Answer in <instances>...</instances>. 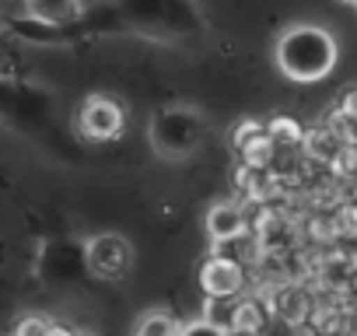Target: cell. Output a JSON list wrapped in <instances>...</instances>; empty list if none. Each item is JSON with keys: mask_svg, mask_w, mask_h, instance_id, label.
<instances>
[{"mask_svg": "<svg viewBox=\"0 0 357 336\" xmlns=\"http://www.w3.org/2000/svg\"><path fill=\"white\" fill-rule=\"evenodd\" d=\"M336 56H340V46H336L333 32L322 25H312V22L287 25L277 39V49H273L277 70L294 84L326 81L336 67Z\"/></svg>", "mask_w": 357, "mask_h": 336, "instance_id": "6da1fadb", "label": "cell"}, {"mask_svg": "<svg viewBox=\"0 0 357 336\" xmlns=\"http://www.w3.org/2000/svg\"><path fill=\"white\" fill-rule=\"evenodd\" d=\"M84 266L95 280L116 284L133 270V245L130 238H123L119 231H102L95 238H88L84 245Z\"/></svg>", "mask_w": 357, "mask_h": 336, "instance_id": "7a4b0ae2", "label": "cell"}, {"mask_svg": "<svg viewBox=\"0 0 357 336\" xmlns=\"http://www.w3.org/2000/svg\"><path fill=\"white\" fill-rule=\"evenodd\" d=\"M151 137H154V147L168 158H183L197 147V137H200V116H193L190 109H172V112H161L154 116L151 123Z\"/></svg>", "mask_w": 357, "mask_h": 336, "instance_id": "3957f363", "label": "cell"}, {"mask_svg": "<svg viewBox=\"0 0 357 336\" xmlns=\"http://www.w3.org/2000/svg\"><path fill=\"white\" fill-rule=\"evenodd\" d=\"M245 284H249V273H245L242 259H235L228 252H214L200 266V287L207 298H238V294H245Z\"/></svg>", "mask_w": 357, "mask_h": 336, "instance_id": "277c9868", "label": "cell"}, {"mask_svg": "<svg viewBox=\"0 0 357 336\" xmlns=\"http://www.w3.org/2000/svg\"><path fill=\"white\" fill-rule=\"evenodd\" d=\"M123 123H126V112L109 95H91L77 116V126L88 140H116L123 133Z\"/></svg>", "mask_w": 357, "mask_h": 336, "instance_id": "5b68a950", "label": "cell"}, {"mask_svg": "<svg viewBox=\"0 0 357 336\" xmlns=\"http://www.w3.org/2000/svg\"><path fill=\"white\" fill-rule=\"evenodd\" d=\"M204 228H207V238L214 245H225V242H238L245 231H249V217L238 204H214L204 217Z\"/></svg>", "mask_w": 357, "mask_h": 336, "instance_id": "8992f818", "label": "cell"}, {"mask_svg": "<svg viewBox=\"0 0 357 336\" xmlns=\"http://www.w3.org/2000/svg\"><path fill=\"white\" fill-rule=\"evenodd\" d=\"M266 305H270V315L287 322V326H301L308 319V312H312V298H308V291L301 284H280L270 294Z\"/></svg>", "mask_w": 357, "mask_h": 336, "instance_id": "52a82bcc", "label": "cell"}, {"mask_svg": "<svg viewBox=\"0 0 357 336\" xmlns=\"http://www.w3.org/2000/svg\"><path fill=\"white\" fill-rule=\"evenodd\" d=\"M133 336H178V322H175L172 312L151 308V312H144V315L137 319Z\"/></svg>", "mask_w": 357, "mask_h": 336, "instance_id": "ba28073f", "label": "cell"}, {"mask_svg": "<svg viewBox=\"0 0 357 336\" xmlns=\"http://www.w3.org/2000/svg\"><path fill=\"white\" fill-rule=\"evenodd\" d=\"M29 11L43 22H60L74 15V0H29Z\"/></svg>", "mask_w": 357, "mask_h": 336, "instance_id": "9c48e42d", "label": "cell"}, {"mask_svg": "<svg viewBox=\"0 0 357 336\" xmlns=\"http://www.w3.org/2000/svg\"><path fill=\"white\" fill-rule=\"evenodd\" d=\"M178 336H225V329L214 326V322H207V319H193V322L178 326Z\"/></svg>", "mask_w": 357, "mask_h": 336, "instance_id": "30bf717a", "label": "cell"}, {"mask_svg": "<svg viewBox=\"0 0 357 336\" xmlns=\"http://www.w3.org/2000/svg\"><path fill=\"white\" fill-rule=\"evenodd\" d=\"M46 329H50V319H43V315H25V319L15 326V336H46Z\"/></svg>", "mask_w": 357, "mask_h": 336, "instance_id": "8fae6325", "label": "cell"}, {"mask_svg": "<svg viewBox=\"0 0 357 336\" xmlns=\"http://www.w3.org/2000/svg\"><path fill=\"white\" fill-rule=\"evenodd\" d=\"M259 133H263V130H259V123H242V126H238V133H235V147L242 151V147H245L252 137H259Z\"/></svg>", "mask_w": 357, "mask_h": 336, "instance_id": "7c38bea8", "label": "cell"}, {"mask_svg": "<svg viewBox=\"0 0 357 336\" xmlns=\"http://www.w3.org/2000/svg\"><path fill=\"white\" fill-rule=\"evenodd\" d=\"M46 336H74V329H67V326H60V322H50Z\"/></svg>", "mask_w": 357, "mask_h": 336, "instance_id": "4fadbf2b", "label": "cell"}, {"mask_svg": "<svg viewBox=\"0 0 357 336\" xmlns=\"http://www.w3.org/2000/svg\"><path fill=\"white\" fill-rule=\"evenodd\" d=\"M225 336H263V333H252V329H231V333H225Z\"/></svg>", "mask_w": 357, "mask_h": 336, "instance_id": "5bb4252c", "label": "cell"}, {"mask_svg": "<svg viewBox=\"0 0 357 336\" xmlns=\"http://www.w3.org/2000/svg\"><path fill=\"white\" fill-rule=\"evenodd\" d=\"M343 4H354V8H357V0H343Z\"/></svg>", "mask_w": 357, "mask_h": 336, "instance_id": "9a60e30c", "label": "cell"}, {"mask_svg": "<svg viewBox=\"0 0 357 336\" xmlns=\"http://www.w3.org/2000/svg\"><path fill=\"white\" fill-rule=\"evenodd\" d=\"M74 336H88V333H77V329H74Z\"/></svg>", "mask_w": 357, "mask_h": 336, "instance_id": "2e32d148", "label": "cell"}]
</instances>
